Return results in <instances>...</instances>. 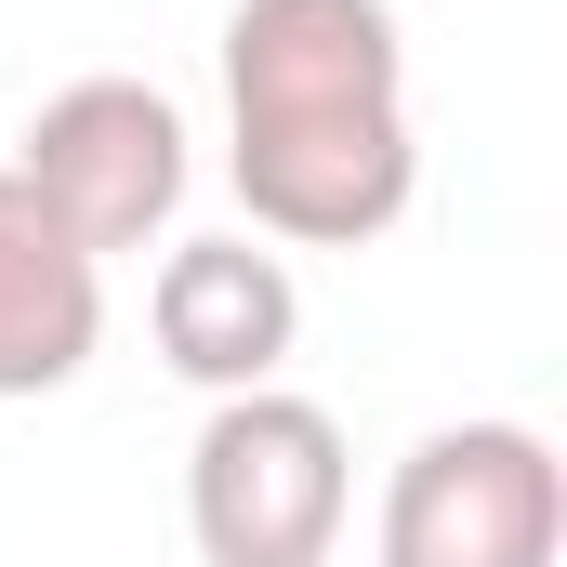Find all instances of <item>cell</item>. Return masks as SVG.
Segmentation results:
<instances>
[{"label": "cell", "instance_id": "4", "mask_svg": "<svg viewBox=\"0 0 567 567\" xmlns=\"http://www.w3.org/2000/svg\"><path fill=\"white\" fill-rule=\"evenodd\" d=\"M383 567H555L567 462L542 423H435L383 475Z\"/></svg>", "mask_w": 567, "mask_h": 567}, {"label": "cell", "instance_id": "2", "mask_svg": "<svg viewBox=\"0 0 567 567\" xmlns=\"http://www.w3.org/2000/svg\"><path fill=\"white\" fill-rule=\"evenodd\" d=\"M357 515V462H343V423L290 383H251V396H212V423L185 449V542L198 567H330Z\"/></svg>", "mask_w": 567, "mask_h": 567}, {"label": "cell", "instance_id": "5", "mask_svg": "<svg viewBox=\"0 0 567 567\" xmlns=\"http://www.w3.org/2000/svg\"><path fill=\"white\" fill-rule=\"evenodd\" d=\"M145 330H158V370L198 383V396H251L278 383L290 343H303V290L290 265L238 225V238H172L158 290H145Z\"/></svg>", "mask_w": 567, "mask_h": 567}, {"label": "cell", "instance_id": "1", "mask_svg": "<svg viewBox=\"0 0 567 567\" xmlns=\"http://www.w3.org/2000/svg\"><path fill=\"white\" fill-rule=\"evenodd\" d=\"M225 172H238L251 238H290V251L396 238L423 185L396 0H238L225 13Z\"/></svg>", "mask_w": 567, "mask_h": 567}, {"label": "cell", "instance_id": "6", "mask_svg": "<svg viewBox=\"0 0 567 567\" xmlns=\"http://www.w3.org/2000/svg\"><path fill=\"white\" fill-rule=\"evenodd\" d=\"M106 343V265L0 158V396H66Z\"/></svg>", "mask_w": 567, "mask_h": 567}, {"label": "cell", "instance_id": "3", "mask_svg": "<svg viewBox=\"0 0 567 567\" xmlns=\"http://www.w3.org/2000/svg\"><path fill=\"white\" fill-rule=\"evenodd\" d=\"M13 185L106 265V251H145V238H172V212H185V185H198V133H185V106L158 93V80H66V93H40V120L13 133Z\"/></svg>", "mask_w": 567, "mask_h": 567}]
</instances>
